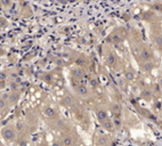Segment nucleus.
Instances as JSON below:
<instances>
[{
	"label": "nucleus",
	"mask_w": 162,
	"mask_h": 146,
	"mask_svg": "<svg viewBox=\"0 0 162 146\" xmlns=\"http://www.w3.org/2000/svg\"><path fill=\"white\" fill-rule=\"evenodd\" d=\"M1 136L7 142H13L15 139V131L12 129L10 127H6L2 129L1 131Z\"/></svg>",
	"instance_id": "nucleus-1"
},
{
	"label": "nucleus",
	"mask_w": 162,
	"mask_h": 146,
	"mask_svg": "<svg viewBox=\"0 0 162 146\" xmlns=\"http://www.w3.org/2000/svg\"><path fill=\"white\" fill-rule=\"evenodd\" d=\"M152 52H151V49L150 48H147V47H145L143 46L142 48H141V50H139V57H141V59L145 62V61H151L152 59Z\"/></svg>",
	"instance_id": "nucleus-2"
},
{
	"label": "nucleus",
	"mask_w": 162,
	"mask_h": 146,
	"mask_svg": "<svg viewBox=\"0 0 162 146\" xmlns=\"http://www.w3.org/2000/svg\"><path fill=\"white\" fill-rule=\"evenodd\" d=\"M154 66H155V64H154L153 62H151V61H145V62H142V63L139 64L141 70L145 73L151 72V71L153 70V67H154Z\"/></svg>",
	"instance_id": "nucleus-3"
},
{
	"label": "nucleus",
	"mask_w": 162,
	"mask_h": 146,
	"mask_svg": "<svg viewBox=\"0 0 162 146\" xmlns=\"http://www.w3.org/2000/svg\"><path fill=\"white\" fill-rule=\"evenodd\" d=\"M101 125H102V127L104 128L106 131H108V132H112V131H114V129H115L114 121H113L112 119H110V118H108L105 121H103Z\"/></svg>",
	"instance_id": "nucleus-4"
},
{
	"label": "nucleus",
	"mask_w": 162,
	"mask_h": 146,
	"mask_svg": "<svg viewBox=\"0 0 162 146\" xmlns=\"http://www.w3.org/2000/svg\"><path fill=\"white\" fill-rule=\"evenodd\" d=\"M71 73H72L73 78H74V79H78V80H81V79L85 76V71H83L81 67H79V66L73 67L72 70H71Z\"/></svg>",
	"instance_id": "nucleus-5"
},
{
	"label": "nucleus",
	"mask_w": 162,
	"mask_h": 146,
	"mask_svg": "<svg viewBox=\"0 0 162 146\" xmlns=\"http://www.w3.org/2000/svg\"><path fill=\"white\" fill-rule=\"evenodd\" d=\"M110 143V138L108 136H104V135H101L96 138V145L97 146H108Z\"/></svg>",
	"instance_id": "nucleus-6"
},
{
	"label": "nucleus",
	"mask_w": 162,
	"mask_h": 146,
	"mask_svg": "<svg viewBox=\"0 0 162 146\" xmlns=\"http://www.w3.org/2000/svg\"><path fill=\"white\" fill-rule=\"evenodd\" d=\"M96 118H97V120L99 121V123H102L103 121H105L108 118V112H106L105 110H97V111H96Z\"/></svg>",
	"instance_id": "nucleus-7"
},
{
	"label": "nucleus",
	"mask_w": 162,
	"mask_h": 146,
	"mask_svg": "<svg viewBox=\"0 0 162 146\" xmlns=\"http://www.w3.org/2000/svg\"><path fill=\"white\" fill-rule=\"evenodd\" d=\"M75 91H77V94L80 95V96H87V95L89 94L88 87L85 86V85H79V86L75 88Z\"/></svg>",
	"instance_id": "nucleus-8"
},
{
	"label": "nucleus",
	"mask_w": 162,
	"mask_h": 146,
	"mask_svg": "<svg viewBox=\"0 0 162 146\" xmlns=\"http://www.w3.org/2000/svg\"><path fill=\"white\" fill-rule=\"evenodd\" d=\"M121 104L120 103H118V102H115V103H113L112 105H111V111H112V113L113 114H115V115H120V113H121Z\"/></svg>",
	"instance_id": "nucleus-9"
},
{
	"label": "nucleus",
	"mask_w": 162,
	"mask_h": 146,
	"mask_svg": "<svg viewBox=\"0 0 162 146\" xmlns=\"http://www.w3.org/2000/svg\"><path fill=\"white\" fill-rule=\"evenodd\" d=\"M106 63L110 66H114L117 64V57L114 54H108V56L106 57Z\"/></svg>",
	"instance_id": "nucleus-10"
},
{
	"label": "nucleus",
	"mask_w": 162,
	"mask_h": 146,
	"mask_svg": "<svg viewBox=\"0 0 162 146\" xmlns=\"http://www.w3.org/2000/svg\"><path fill=\"white\" fill-rule=\"evenodd\" d=\"M43 113H45V115H47V116H49V118H54L55 115H56V111H55V109L50 107V106L45 107Z\"/></svg>",
	"instance_id": "nucleus-11"
},
{
	"label": "nucleus",
	"mask_w": 162,
	"mask_h": 146,
	"mask_svg": "<svg viewBox=\"0 0 162 146\" xmlns=\"http://www.w3.org/2000/svg\"><path fill=\"white\" fill-rule=\"evenodd\" d=\"M62 144H63V146H72L73 145L72 137H70V136H65V137L63 138Z\"/></svg>",
	"instance_id": "nucleus-12"
},
{
	"label": "nucleus",
	"mask_w": 162,
	"mask_h": 146,
	"mask_svg": "<svg viewBox=\"0 0 162 146\" xmlns=\"http://www.w3.org/2000/svg\"><path fill=\"white\" fill-rule=\"evenodd\" d=\"M63 104H65V105H68V106H71L73 104V98L70 95L64 96V97H63Z\"/></svg>",
	"instance_id": "nucleus-13"
},
{
	"label": "nucleus",
	"mask_w": 162,
	"mask_h": 146,
	"mask_svg": "<svg viewBox=\"0 0 162 146\" xmlns=\"http://www.w3.org/2000/svg\"><path fill=\"white\" fill-rule=\"evenodd\" d=\"M153 40L155 42V45L158 47H162V36L161 34H158V36H153Z\"/></svg>",
	"instance_id": "nucleus-14"
},
{
	"label": "nucleus",
	"mask_w": 162,
	"mask_h": 146,
	"mask_svg": "<svg viewBox=\"0 0 162 146\" xmlns=\"http://www.w3.org/2000/svg\"><path fill=\"white\" fill-rule=\"evenodd\" d=\"M125 78H126L128 81H131V80H134V78H135V73L132 72V71H126V73H125Z\"/></svg>",
	"instance_id": "nucleus-15"
},
{
	"label": "nucleus",
	"mask_w": 162,
	"mask_h": 146,
	"mask_svg": "<svg viewBox=\"0 0 162 146\" xmlns=\"http://www.w3.org/2000/svg\"><path fill=\"white\" fill-rule=\"evenodd\" d=\"M15 127H16V129H17V131H23V130H24V128H25V125H24V122H23V121H21V120H19V121L16 122V126H15Z\"/></svg>",
	"instance_id": "nucleus-16"
},
{
	"label": "nucleus",
	"mask_w": 162,
	"mask_h": 146,
	"mask_svg": "<svg viewBox=\"0 0 162 146\" xmlns=\"http://www.w3.org/2000/svg\"><path fill=\"white\" fill-rule=\"evenodd\" d=\"M17 99H18V95H17V94H13V95H10V96H9V101H10L12 103H15Z\"/></svg>",
	"instance_id": "nucleus-17"
},
{
	"label": "nucleus",
	"mask_w": 162,
	"mask_h": 146,
	"mask_svg": "<svg viewBox=\"0 0 162 146\" xmlns=\"http://www.w3.org/2000/svg\"><path fill=\"white\" fill-rule=\"evenodd\" d=\"M5 106H6V101L2 99V98H0V110H2Z\"/></svg>",
	"instance_id": "nucleus-18"
},
{
	"label": "nucleus",
	"mask_w": 162,
	"mask_h": 146,
	"mask_svg": "<svg viewBox=\"0 0 162 146\" xmlns=\"http://www.w3.org/2000/svg\"><path fill=\"white\" fill-rule=\"evenodd\" d=\"M10 87H12V90L15 91L17 89V82H13V83L10 85Z\"/></svg>",
	"instance_id": "nucleus-19"
},
{
	"label": "nucleus",
	"mask_w": 162,
	"mask_h": 146,
	"mask_svg": "<svg viewBox=\"0 0 162 146\" xmlns=\"http://www.w3.org/2000/svg\"><path fill=\"white\" fill-rule=\"evenodd\" d=\"M90 85H91L92 87H96V86H97V80H96V79H91V80H90Z\"/></svg>",
	"instance_id": "nucleus-20"
},
{
	"label": "nucleus",
	"mask_w": 162,
	"mask_h": 146,
	"mask_svg": "<svg viewBox=\"0 0 162 146\" xmlns=\"http://www.w3.org/2000/svg\"><path fill=\"white\" fill-rule=\"evenodd\" d=\"M6 76H7V74H6L5 72L0 73V80H5V79H6Z\"/></svg>",
	"instance_id": "nucleus-21"
},
{
	"label": "nucleus",
	"mask_w": 162,
	"mask_h": 146,
	"mask_svg": "<svg viewBox=\"0 0 162 146\" xmlns=\"http://www.w3.org/2000/svg\"><path fill=\"white\" fill-rule=\"evenodd\" d=\"M19 146H28V145H26V142H21Z\"/></svg>",
	"instance_id": "nucleus-22"
},
{
	"label": "nucleus",
	"mask_w": 162,
	"mask_h": 146,
	"mask_svg": "<svg viewBox=\"0 0 162 146\" xmlns=\"http://www.w3.org/2000/svg\"><path fill=\"white\" fill-rule=\"evenodd\" d=\"M50 146H62V145H61L59 143H53V144H52Z\"/></svg>",
	"instance_id": "nucleus-23"
}]
</instances>
